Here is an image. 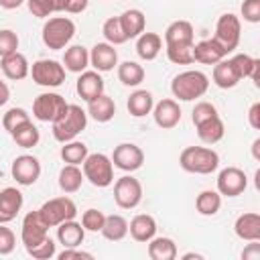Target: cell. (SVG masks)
<instances>
[{"label":"cell","mask_w":260,"mask_h":260,"mask_svg":"<svg viewBox=\"0 0 260 260\" xmlns=\"http://www.w3.org/2000/svg\"><path fill=\"white\" fill-rule=\"evenodd\" d=\"M89 65L100 73L112 71L118 65V51L110 43H95L89 51Z\"/></svg>","instance_id":"obj_16"},{"label":"cell","mask_w":260,"mask_h":260,"mask_svg":"<svg viewBox=\"0 0 260 260\" xmlns=\"http://www.w3.org/2000/svg\"><path fill=\"white\" fill-rule=\"evenodd\" d=\"M18 35L10 28H0V59L18 51Z\"/></svg>","instance_id":"obj_46"},{"label":"cell","mask_w":260,"mask_h":260,"mask_svg":"<svg viewBox=\"0 0 260 260\" xmlns=\"http://www.w3.org/2000/svg\"><path fill=\"white\" fill-rule=\"evenodd\" d=\"M75 35V22L67 16H53L43 24V43L51 51L65 49Z\"/></svg>","instance_id":"obj_4"},{"label":"cell","mask_w":260,"mask_h":260,"mask_svg":"<svg viewBox=\"0 0 260 260\" xmlns=\"http://www.w3.org/2000/svg\"><path fill=\"white\" fill-rule=\"evenodd\" d=\"M195 209L199 215H215L221 209V195L217 191L205 189L195 197Z\"/></svg>","instance_id":"obj_36"},{"label":"cell","mask_w":260,"mask_h":260,"mask_svg":"<svg viewBox=\"0 0 260 260\" xmlns=\"http://www.w3.org/2000/svg\"><path fill=\"white\" fill-rule=\"evenodd\" d=\"M26 0H0V8H4V10H14V8H18V6H22Z\"/></svg>","instance_id":"obj_54"},{"label":"cell","mask_w":260,"mask_h":260,"mask_svg":"<svg viewBox=\"0 0 260 260\" xmlns=\"http://www.w3.org/2000/svg\"><path fill=\"white\" fill-rule=\"evenodd\" d=\"M104 221H106L104 211L93 209V207L91 209H85L83 215H81V225H83L85 232H100L102 225H104Z\"/></svg>","instance_id":"obj_42"},{"label":"cell","mask_w":260,"mask_h":260,"mask_svg":"<svg viewBox=\"0 0 260 260\" xmlns=\"http://www.w3.org/2000/svg\"><path fill=\"white\" fill-rule=\"evenodd\" d=\"M100 234L110 242H120L128 236V219L124 215H118V213L106 215V221H104Z\"/></svg>","instance_id":"obj_32"},{"label":"cell","mask_w":260,"mask_h":260,"mask_svg":"<svg viewBox=\"0 0 260 260\" xmlns=\"http://www.w3.org/2000/svg\"><path fill=\"white\" fill-rule=\"evenodd\" d=\"M28 75L41 87H59L65 81V67L55 59H39L32 63Z\"/></svg>","instance_id":"obj_8"},{"label":"cell","mask_w":260,"mask_h":260,"mask_svg":"<svg viewBox=\"0 0 260 260\" xmlns=\"http://www.w3.org/2000/svg\"><path fill=\"white\" fill-rule=\"evenodd\" d=\"M26 254H28V256H32L35 260H49V258L57 256V244H55L51 238H47V240H43L39 246L28 248V250H26Z\"/></svg>","instance_id":"obj_45"},{"label":"cell","mask_w":260,"mask_h":260,"mask_svg":"<svg viewBox=\"0 0 260 260\" xmlns=\"http://www.w3.org/2000/svg\"><path fill=\"white\" fill-rule=\"evenodd\" d=\"M61 158H63V162L65 165H83V160H85V156L89 154L87 152V146L83 144V142H79V140H69V142H63V146H61Z\"/></svg>","instance_id":"obj_38"},{"label":"cell","mask_w":260,"mask_h":260,"mask_svg":"<svg viewBox=\"0 0 260 260\" xmlns=\"http://www.w3.org/2000/svg\"><path fill=\"white\" fill-rule=\"evenodd\" d=\"M53 126V138L57 142H69V140H75L87 126V112L81 110V106L77 104H69L67 110L55 120L51 122Z\"/></svg>","instance_id":"obj_2"},{"label":"cell","mask_w":260,"mask_h":260,"mask_svg":"<svg viewBox=\"0 0 260 260\" xmlns=\"http://www.w3.org/2000/svg\"><path fill=\"white\" fill-rule=\"evenodd\" d=\"M10 173H12V179L18 183V185H35L41 177V162L37 156L32 154H20L12 160V167H10Z\"/></svg>","instance_id":"obj_14"},{"label":"cell","mask_w":260,"mask_h":260,"mask_svg":"<svg viewBox=\"0 0 260 260\" xmlns=\"http://www.w3.org/2000/svg\"><path fill=\"white\" fill-rule=\"evenodd\" d=\"M28 120H30V116H28V112L24 108H10L2 116V126H4L6 132H12L16 126H20V124H24Z\"/></svg>","instance_id":"obj_41"},{"label":"cell","mask_w":260,"mask_h":260,"mask_svg":"<svg viewBox=\"0 0 260 260\" xmlns=\"http://www.w3.org/2000/svg\"><path fill=\"white\" fill-rule=\"evenodd\" d=\"M89 0H65V12L69 14H79L87 8Z\"/></svg>","instance_id":"obj_52"},{"label":"cell","mask_w":260,"mask_h":260,"mask_svg":"<svg viewBox=\"0 0 260 260\" xmlns=\"http://www.w3.org/2000/svg\"><path fill=\"white\" fill-rule=\"evenodd\" d=\"M195 43V30L189 20H173L165 30V45Z\"/></svg>","instance_id":"obj_30"},{"label":"cell","mask_w":260,"mask_h":260,"mask_svg":"<svg viewBox=\"0 0 260 260\" xmlns=\"http://www.w3.org/2000/svg\"><path fill=\"white\" fill-rule=\"evenodd\" d=\"M114 114H116V104L106 93H102V95H98V98L87 102V116H91L100 124L110 122L114 118Z\"/></svg>","instance_id":"obj_25"},{"label":"cell","mask_w":260,"mask_h":260,"mask_svg":"<svg viewBox=\"0 0 260 260\" xmlns=\"http://www.w3.org/2000/svg\"><path fill=\"white\" fill-rule=\"evenodd\" d=\"M10 136H12V140H14L20 148H32V146H37L39 140H41L39 128L32 124V120H28V122L16 126V128L10 132Z\"/></svg>","instance_id":"obj_35"},{"label":"cell","mask_w":260,"mask_h":260,"mask_svg":"<svg viewBox=\"0 0 260 260\" xmlns=\"http://www.w3.org/2000/svg\"><path fill=\"white\" fill-rule=\"evenodd\" d=\"M102 35H104V39H106V43H110V45H124L128 39H126V35H124V30H122V24H120V18L118 16H110L106 22H104V26H102Z\"/></svg>","instance_id":"obj_40"},{"label":"cell","mask_w":260,"mask_h":260,"mask_svg":"<svg viewBox=\"0 0 260 260\" xmlns=\"http://www.w3.org/2000/svg\"><path fill=\"white\" fill-rule=\"evenodd\" d=\"M152 106H154V100H152V93L148 89H136L130 93L128 102H126V108L130 112V116L134 118H142L146 114L152 112Z\"/></svg>","instance_id":"obj_31"},{"label":"cell","mask_w":260,"mask_h":260,"mask_svg":"<svg viewBox=\"0 0 260 260\" xmlns=\"http://www.w3.org/2000/svg\"><path fill=\"white\" fill-rule=\"evenodd\" d=\"M67 102L61 93L55 91H45L39 93L32 102V116L41 122H55L65 110H67Z\"/></svg>","instance_id":"obj_9"},{"label":"cell","mask_w":260,"mask_h":260,"mask_svg":"<svg viewBox=\"0 0 260 260\" xmlns=\"http://www.w3.org/2000/svg\"><path fill=\"white\" fill-rule=\"evenodd\" d=\"M112 165L124 173H134L144 165V152L134 142H122L112 152Z\"/></svg>","instance_id":"obj_11"},{"label":"cell","mask_w":260,"mask_h":260,"mask_svg":"<svg viewBox=\"0 0 260 260\" xmlns=\"http://www.w3.org/2000/svg\"><path fill=\"white\" fill-rule=\"evenodd\" d=\"M59 260H71V258H87L91 260L93 256L89 252H83V250H77V248H63V252L57 254Z\"/></svg>","instance_id":"obj_50"},{"label":"cell","mask_w":260,"mask_h":260,"mask_svg":"<svg viewBox=\"0 0 260 260\" xmlns=\"http://www.w3.org/2000/svg\"><path fill=\"white\" fill-rule=\"evenodd\" d=\"M195 130H197L199 140H201L203 144H209V146L215 144V142H219V140L223 138V134H225V126H223V122H221L219 116H213V118H209V120L197 124Z\"/></svg>","instance_id":"obj_29"},{"label":"cell","mask_w":260,"mask_h":260,"mask_svg":"<svg viewBox=\"0 0 260 260\" xmlns=\"http://www.w3.org/2000/svg\"><path fill=\"white\" fill-rule=\"evenodd\" d=\"M230 61H232L236 73L240 75V79L250 77V73H252V69H254V65H256V57H250V55H246V53H238V55H234Z\"/></svg>","instance_id":"obj_43"},{"label":"cell","mask_w":260,"mask_h":260,"mask_svg":"<svg viewBox=\"0 0 260 260\" xmlns=\"http://www.w3.org/2000/svg\"><path fill=\"white\" fill-rule=\"evenodd\" d=\"M213 116H219V114H217V108L211 102H197L193 112H191V122L197 126V124H201V122H205Z\"/></svg>","instance_id":"obj_44"},{"label":"cell","mask_w":260,"mask_h":260,"mask_svg":"<svg viewBox=\"0 0 260 260\" xmlns=\"http://www.w3.org/2000/svg\"><path fill=\"white\" fill-rule=\"evenodd\" d=\"M242 258H244V260H260V244H258V240H252V242L244 248Z\"/></svg>","instance_id":"obj_51"},{"label":"cell","mask_w":260,"mask_h":260,"mask_svg":"<svg viewBox=\"0 0 260 260\" xmlns=\"http://www.w3.org/2000/svg\"><path fill=\"white\" fill-rule=\"evenodd\" d=\"M83 181H85L83 171L77 165H65L59 171V187L63 193H77L81 189Z\"/></svg>","instance_id":"obj_33"},{"label":"cell","mask_w":260,"mask_h":260,"mask_svg":"<svg viewBox=\"0 0 260 260\" xmlns=\"http://www.w3.org/2000/svg\"><path fill=\"white\" fill-rule=\"evenodd\" d=\"M242 16L246 22H260V0H244L242 2Z\"/></svg>","instance_id":"obj_48"},{"label":"cell","mask_w":260,"mask_h":260,"mask_svg":"<svg viewBox=\"0 0 260 260\" xmlns=\"http://www.w3.org/2000/svg\"><path fill=\"white\" fill-rule=\"evenodd\" d=\"M146 244H148V256L152 260H175L177 258V244L171 238L154 236Z\"/></svg>","instance_id":"obj_34"},{"label":"cell","mask_w":260,"mask_h":260,"mask_svg":"<svg viewBox=\"0 0 260 260\" xmlns=\"http://www.w3.org/2000/svg\"><path fill=\"white\" fill-rule=\"evenodd\" d=\"M234 232L240 240H246V242L258 240L260 242V215L256 211L238 215V219L234 223Z\"/></svg>","instance_id":"obj_22"},{"label":"cell","mask_w":260,"mask_h":260,"mask_svg":"<svg viewBox=\"0 0 260 260\" xmlns=\"http://www.w3.org/2000/svg\"><path fill=\"white\" fill-rule=\"evenodd\" d=\"M240 37H242V22L236 14L225 12L217 18L215 22V35L213 39L221 45V49L225 51V55H230L232 51L238 49L240 45Z\"/></svg>","instance_id":"obj_7"},{"label":"cell","mask_w":260,"mask_h":260,"mask_svg":"<svg viewBox=\"0 0 260 260\" xmlns=\"http://www.w3.org/2000/svg\"><path fill=\"white\" fill-rule=\"evenodd\" d=\"M75 89H77V93L83 102H89V100L102 95L104 93V79H102L100 71H95V69L93 71H87V69L81 71L79 77H77Z\"/></svg>","instance_id":"obj_19"},{"label":"cell","mask_w":260,"mask_h":260,"mask_svg":"<svg viewBox=\"0 0 260 260\" xmlns=\"http://www.w3.org/2000/svg\"><path fill=\"white\" fill-rule=\"evenodd\" d=\"M225 51L221 49V45L211 37V39H203L199 43L193 45V63H201V65H215L217 61L225 59Z\"/></svg>","instance_id":"obj_18"},{"label":"cell","mask_w":260,"mask_h":260,"mask_svg":"<svg viewBox=\"0 0 260 260\" xmlns=\"http://www.w3.org/2000/svg\"><path fill=\"white\" fill-rule=\"evenodd\" d=\"M217 193L223 197H238L248 187V177L238 167H225L217 175Z\"/></svg>","instance_id":"obj_12"},{"label":"cell","mask_w":260,"mask_h":260,"mask_svg":"<svg viewBox=\"0 0 260 260\" xmlns=\"http://www.w3.org/2000/svg\"><path fill=\"white\" fill-rule=\"evenodd\" d=\"M211 79L219 89H232V87H236L240 83V75L236 73V69H234L230 59H221V61H217L213 65Z\"/></svg>","instance_id":"obj_24"},{"label":"cell","mask_w":260,"mask_h":260,"mask_svg":"<svg viewBox=\"0 0 260 260\" xmlns=\"http://www.w3.org/2000/svg\"><path fill=\"white\" fill-rule=\"evenodd\" d=\"M118 79L128 87H136L144 81V67L136 61H124L118 65Z\"/></svg>","instance_id":"obj_37"},{"label":"cell","mask_w":260,"mask_h":260,"mask_svg":"<svg viewBox=\"0 0 260 260\" xmlns=\"http://www.w3.org/2000/svg\"><path fill=\"white\" fill-rule=\"evenodd\" d=\"M179 165L193 175H211L219 167V154L209 146H187L179 154Z\"/></svg>","instance_id":"obj_3"},{"label":"cell","mask_w":260,"mask_h":260,"mask_svg":"<svg viewBox=\"0 0 260 260\" xmlns=\"http://www.w3.org/2000/svg\"><path fill=\"white\" fill-rule=\"evenodd\" d=\"M162 49V39L156 32H142L136 37V53L142 61H154Z\"/></svg>","instance_id":"obj_27"},{"label":"cell","mask_w":260,"mask_h":260,"mask_svg":"<svg viewBox=\"0 0 260 260\" xmlns=\"http://www.w3.org/2000/svg\"><path fill=\"white\" fill-rule=\"evenodd\" d=\"M150 114L154 118V124L158 128H162V130H171L181 122V106L173 98H165V100L156 102L152 106Z\"/></svg>","instance_id":"obj_15"},{"label":"cell","mask_w":260,"mask_h":260,"mask_svg":"<svg viewBox=\"0 0 260 260\" xmlns=\"http://www.w3.org/2000/svg\"><path fill=\"white\" fill-rule=\"evenodd\" d=\"M8 100H10V89H8V85L0 79V106H4Z\"/></svg>","instance_id":"obj_55"},{"label":"cell","mask_w":260,"mask_h":260,"mask_svg":"<svg viewBox=\"0 0 260 260\" xmlns=\"http://www.w3.org/2000/svg\"><path fill=\"white\" fill-rule=\"evenodd\" d=\"M118 18H120V24H122V30H124L126 39H136L138 35L144 32L146 16H144L142 10H138V8H128V10H124Z\"/></svg>","instance_id":"obj_26"},{"label":"cell","mask_w":260,"mask_h":260,"mask_svg":"<svg viewBox=\"0 0 260 260\" xmlns=\"http://www.w3.org/2000/svg\"><path fill=\"white\" fill-rule=\"evenodd\" d=\"M248 124L254 128V130H260V104H252L250 110H248Z\"/></svg>","instance_id":"obj_53"},{"label":"cell","mask_w":260,"mask_h":260,"mask_svg":"<svg viewBox=\"0 0 260 260\" xmlns=\"http://www.w3.org/2000/svg\"><path fill=\"white\" fill-rule=\"evenodd\" d=\"M128 234L132 236V240L146 244L148 240H152L156 236V221L152 215L148 213H138L132 217V221L128 223Z\"/></svg>","instance_id":"obj_21"},{"label":"cell","mask_w":260,"mask_h":260,"mask_svg":"<svg viewBox=\"0 0 260 260\" xmlns=\"http://www.w3.org/2000/svg\"><path fill=\"white\" fill-rule=\"evenodd\" d=\"M252 154H254L256 160H260V138H256V140L252 142Z\"/></svg>","instance_id":"obj_57"},{"label":"cell","mask_w":260,"mask_h":260,"mask_svg":"<svg viewBox=\"0 0 260 260\" xmlns=\"http://www.w3.org/2000/svg\"><path fill=\"white\" fill-rule=\"evenodd\" d=\"M49 238V228L45 225V221L41 219L39 211H28L22 217V225H20V240L24 244V250L39 246L43 240Z\"/></svg>","instance_id":"obj_13"},{"label":"cell","mask_w":260,"mask_h":260,"mask_svg":"<svg viewBox=\"0 0 260 260\" xmlns=\"http://www.w3.org/2000/svg\"><path fill=\"white\" fill-rule=\"evenodd\" d=\"M26 6L30 10V14L37 18H47L49 14H53L51 0H26Z\"/></svg>","instance_id":"obj_49"},{"label":"cell","mask_w":260,"mask_h":260,"mask_svg":"<svg viewBox=\"0 0 260 260\" xmlns=\"http://www.w3.org/2000/svg\"><path fill=\"white\" fill-rule=\"evenodd\" d=\"M209 89V77L203 71L187 69L173 77L171 81V93L173 98L181 102H193L201 95H205Z\"/></svg>","instance_id":"obj_1"},{"label":"cell","mask_w":260,"mask_h":260,"mask_svg":"<svg viewBox=\"0 0 260 260\" xmlns=\"http://www.w3.org/2000/svg\"><path fill=\"white\" fill-rule=\"evenodd\" d=\"M81 171H83V177L93 185V187H110L114 183V165H112V158L104 152H93V154H87L83 165H81Z\"/></svg>","instance_id":"obj_5"},{"label":"cell","mask_w":260,"mask_h":260,"mask_svg":"<svg viewBox=\"0 0 260 260\" xmlns=\"http://www.w3.org/2000/svg\"><path fill=\"white\" fill-rule=\"evenodd\" d=\"M183 258H185V260H189V258H201V254H195V252H189V254H185Z\"/></svg>","instance_id":"obj_58"},{"label":"cell","mask_w":260,"mask_h":260,"mask_svg":"<svg viewBox=\"0 0 260 260\" xmlns=\"http://www.w3.org/2000/svg\"><path fill=\"white\" fill-rule=\"evenodd\" d=\"M193 45L195 43H173L165 45L167 57L175 65H191L193 63Z\"/></svg>","instance_id":"obj_39"},{"label":"cell","mask_w":260,"mask_h":260,"mask_svg":"<svg viewBox=\"0 0 260 260\" xmlns=\"http://www.w3.org/2000/svg\"><path fill=\"white\" fill-rule=\"evenodd\" d=\"M0 69H2V73H4L8 79H12V81H20V79H24V77L30 73L28 59H26L22 53H18V51H14V53L2 57V59H0Z\"/></svg>","instance_id":"obj_20"},{"label":"cell","mask_w":260,"mask_h":260,"mask_svg":"<svg viewBox=\"0 0 260 260\" xmlns=\"http://www.w3.org/2000/svg\"><path fill=\"white\" fill-rule=\"evenodd\" d=\"M85 238V230L79 221L67 219L57 225V240L63 248H77Z\"/></svg>","instance_id":"obj_23"},{"label":"cell","mask_w":260,"mask_h":260,"mask_svg":"<svg viewBox=\"0 0 260 260\" xmlns=\"http://www.w3.org/2000/svg\"><path fill=\"white\" fill-rule=\"evenodd\" d=\"M24 197L16 187H4L0 191V223H8L16 219L18 211L22 209Z\"/></svg>","instance_id":"obj_17"},{"label":"cell","mask_w":260,"mask_h":260,"mask_svg":"<svg viewBox=\"0 0 260 260\" xmlns=\"http://www.w3.org/2000/svg\"><path fill=\"white\" fill-rule=\"evenodd\" d=\"M16 248V236L10 228H6V223H0V256H8L12 254Z\"/></svg>","instance_id":"obj_47"},{"label":"cell","mask_w":260,"mask_h":260,"mask_svg":"<svg viewBox=\"0 0 260 260\" xmlns=\"http://www.w3.org/2000/svg\"><path fill=\"white\" fill-rule=\"evenodd\" d=\"M37 211H39V215L47 228H57L59 223H63L67 219H75L77 205L71 197L63 195V197H53V199L45 201Z\"/></svg>","instance_id":"obj_6"},{"label":"cell","mask_w":260,"mask_h":260,"mask_svg":"<svg viewBox=\"0 0 260 260\" xmlns=\"http://www.w3.org/2000/svg\"><path fill=\"white\" fill-rule=\"evenodd\" d=\"M89 65V51L83 45H71L65 49L63 55V67L71 73H81Z\"/></svg>","instance_id":"obj_28"},{"label":"cell","mask_w":260,"mask_h":260,"mask_svg":"<svg viewBox=\"0 0 260 260\" xmlns=\"http://www.w3.org/2000/svg\"><path fill=\"white\" fill-rule=\"evenodd\" d=\"M114 201L120 209H134L142 201V185L132 175H124L114 183Z\"/></svg>","instance_id":"obj_10"},{"label":"cell","mask_w":260,"mask_h":260,"mask_svg":"<svg viewBox=\"0 0 260 260\" xmlns=\"http://www.w3.org/2000/svg\"><path fill=\"white\" fill-rule=\"evenodd\" d=\"M53 12H65V0H51Z\"/></svg>","instance_id":"obj_56"}]
</instances>
